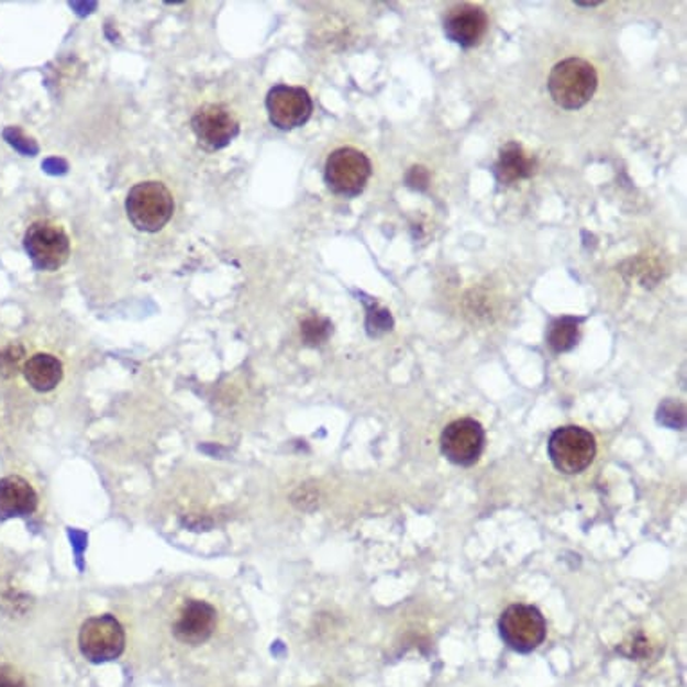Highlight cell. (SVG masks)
<instances>
[{
    "instance_id": "cell-1",
    "label": "cell",
    "mask_w": 687,
    "mask_h": 687,
    "mask_svg": "<svg viewBox=\"0 0 687 687\" xmlns=\"http://www.w3.org/2000/svg\"><path fill=\"white\" fill-rule=\"evenodd\" d=\"M547 89L554 103L562 109L579 110L596 95L598 73L585 59L567 58L554 65Z\"/></svg>"
},
{
    "instance_id": "cell-2",
    "label": "cell",
    "mask_w": 687,
    "mask_h": 687,
    "mask_svg": "<svg viewBox=\"0 0 687 687\" xmlns=\"http://www.w3.org/2000/svg\"><path fill=\"white\" fill-rule=\"evenodd\" d=\"M175 213L174 195L163 182L148 180L130 189L126 214L141 233H158Z\"/></svg>"
},
{
    "instance_id": "cell-3",
    "label": "cell",
    "mask_w": 687,
    "mask_h": 687,
    "mask_svg": "<svg viewBox=\"0 0 687 687\" xmlns=\"http://www.w3.org/2000/svg\"><path fill=\"white\" fill-rule=\"evenodd\" d=\"M24 248L36 270L56 273L69 262L70 240L56 223L40 220L25 231Z\"/></svg>"
},
{
    "instance_id": "cell-4",
    "label": "cell",
    "mask_w": 687,
    "mask_h": 687,
    "mask_svg": "<svg viewBox=\"0 0 687 687\" xmlns=\"http://www.w3.org/2000/svg\"><path fill=\"white\" fill-rule=\"evenodd\" d=\"M596 440L581 426H559L547 443L551 461L562 474H581L592 465L596 457Z\"/></svg>"
},
{
    "instance_id": "cell-5",
    "label": "cell",
    "mask_w": 687,
    "mask_h": 687,
    "mask_svg": "<svg viewBox=\"0 0 687 687\" xmlns=\"http://www.w3.org/2000/svg\"><path fill=\"white\" fill-rule=\"evenodd\" d=\"M372 160L361 149L339 148L330 154L324 166V180L333 193L353 198L366 189L372 178Z\"/></svg>"
},
{
    "instance_id": "cell-6",
    "label": "cell",
    "mask_w": 687,
    "mask_h": 687,
    "mask_svg": "<svg viewBox=\"0 0 687 687\" xmlns=\"http://www.w3.org/2000/svg\"><path fill=\"white\" fill-rule=\"evenodd\" d=\"M79 652L89 663L104 664L121 657L124 652V630L110 613L85 621L79 630Z\"/></svg>"
},
{
    "instance_id": "cell-7",
    "label": "cell",
    "mask_w": 687,
    "mask_h": 687,
    "mask_svg": "<svg viewBox=\"0 0 687 687\" xmlns=\"http://www.w3.org/2000/svg\"><path fill=\"white\" fill-rule=\"evenodd\" d=\"M500 638L511 650L531 653L544 643L547 623L536 607L511 605L499 619Z\"/></svg>"
},
{
    "instance_id": "cell-8",
    "label": "cell",
    "mask_w": 687,
    "mask_h": 687,
    "mask_svg": "<svg viewBox=\"0 0 687 687\" xmlns=\"http://www.w3.org/2000/svg\"><path fill=\"white\" fill-rule=\"evenodd\" d=\"M191 129L198 146L206 152H218L233 143L240 134V121L228 104H202L191 119Z\"/></svg>"
},
{
    "instance_id": "cell-9",
    "label": "cell",
    "mask_w": 687,
    "mask_h": 687,
    "mask_svg": "<svg viewBox=\"0 0 687 687\" xmlns=\"http://www.w3.org/2000/svg\"><path fill=\"white\" fill-rule=\"evenodd\" d=\"M267 112L276 129L290 132L312 118L313 101L302 87L276 85L267 96Z\"/></svg>"
},
{
    "instance_id": "cell-10",
    "label": "cell",
    "mask_w": 687,
    "mask_h": 687,
    "mask_svg": "<svg viewBox=\"0 0 687 687\" xmlns=\"http://www.w3.org/2000/svg\"><path fill=\"white\" fill-rule=\"evenodd\" d=\"M485 429L472 418L452 421L441 434V452L457 466L475 465L485 451Z\"/></svg>"
},
{
    "instance_id": "cell-11",
    "label": "cell",
    "mask_w": 687,
    "mask_h": 687,
    "mask_svg": "<svg viewBox=\"0 0 687 687\" xmlns=\"http://www.w3.org/2000/svg\"><path fill=\"white\" fill-rule=\"evenodd\" d=\"M217 623L218 612L213 605L200 599H189L182 605L171 630L178 643L200 646L211 639L217 630Z\"/></svg>"
},
{
    "instance_id": "cell-12",
    "label": "cell",
    "mask_w": 687,
    "mask_h": 687,
    "mask_svg": "<svg viewBox=\"0 0 687 687\" xmlns=\"http://www.w3.org/2000/svg\"><path fill=\"white\" fill-rule=\"evenodd\" d=\"M488 24L490 20L480 5L461 4L446 13L443 30H445L446 38L452 40L463 49H470L485 38Z\"/></svg>"
},
{
    "instance_id": "cell-13",
    "label": "cell",
    "mask_w": 687,
    "mask_h": 687,
    "mask_svg": "<svg viewBox=\"0 0 687 687\" xmlns=\"http://www.w3.org/2000/svg\"><path fill=\"white\" fill-rule=\"evenodd\" d=\"M38 506V495L22 477L0 479V519H24Z\"/></svg>"
},
{
    "instance_id": "cell-14",
    "label": "cell",
    "mask_w": 687,
    "mask_h": 687,
    "mask_svg": "<svg viewBox=\"0 0 687 687\" xmlns=\"http://www.w3.org/2000/svg\"><path fill=\"white\" fill-rule=\"evenodd\" d=\"M536 171V158L525 154L519 143H508L500 148L499 158L494 166V175L497 182L502 186L513 184L533 177Z\"/></svg>"
},
{
    "instance_id": "cell-15",
    "label": "cell",
    "mask_w": 687,
    "mask_h": 687,
    "mask_svg": "<svg viewBox=\"0 0 687 687\" xmlns=\"http://www.w3.org/2000/svg\"><path fill=\"white\" fill-rule=\"evenodd\" d=\"M24 376L35 391L49 392L56 389L64 378V366L49 353H36L25 362Z\"/></svg>"
},
{
    "instance_id": "cell-16",
    "label": "cell",
    "mask_w": 687,
    "mask_h": 687,
    "mask_svg": "<svg viewBox=\"0 0 687 687\" xmlns=\"http://www.w3.org/2000/svg\"><path fill=\"white\" fill-rule=\"evenodd\" d=\"M584 319L579 317H558L554 319L547 330V344L554 353H567L578 346L579 324Z\"/></svg>"
},
{
    "instance_id": "cell-17",
    "label": "cell",
    "mask_w": 687,
    "mask_h": 687,
    "mask_svg": "<svg viewBox=\"0 0 687 687\" xmlns=\"http://www.w3.org/2000/svg\"><path fill=\"white\" fill-rule=\"evenodd\" d=\"M333 324L324 317L312 315L304 319L301 324L302 341L308 346H321L332 336Z\"/></svg>"
},
{
    "instance_id": "cell-18",
    "label": "cell",
    "mask_w": 687,
    "mask_h": 687,
    "mask_svg": "<svg viewBox=\"0 0 687 687\" xmlns=\"http://www.w3.org/2000/svg\"><path fill=\"white\" fill-rule=\"evenodd\" d=\"M658 423L683 431L686 425V407L677 400H666L661 403L657 411Z\"/></svg>"
},
{
    "instance_id": "cell-19",
    "label": "cell",
    "mask_w": 687,
    "mask_h": 687,
    "mask_svg": "<svg viewBox=\"0 0 687 687\" xmlns=\"http://www.w3.org/2000/svg\"><path fill=\"white\" fill-rule=\"evenodd\" d=\"M392 324L395 321H392L391 312L372 302V307L367 308V333L372 336H380L381 333L391 332Z\"/></svg>"
},
{
    "instance_id": "cell-20",
    "label": "cell",
    "mask_w": 687,
    "mask_h": 687,
    "mask_svg": "<svg viewBox=\"0 0 687 687\" xmlns=\"http://www.w3.org/2000/svg\"><path fill=\"white\" fill-rule=\"evenodd\" d=\"M24 347L11 344L0 352V376L13 378L19 373L20 362L24 358Z\"/></svg>"
},
{
    "instance_id": "cell-21",
    "label": "cell",
    "mask_w": 687,
    "mask_h": 687,
    "mask_svg": "<svg viewBox=\"0 0 687 687\" xmlns=\"http://www.w3.org/2000/svg\"><path fill=\"white\" fill-rule=\"evenodd\" d=\"M407 188L414 189V191H425L431 184V171L425 166H412L406 175Z\"/></svg>"
},
{
    "instance_id": "cell-22",
    "label": "cell",
    "mask_w": 687,
    "mask_h": 687,
    "mask_svg": "<svg viewBox=\"0 0 687 687\" xmlns=\"http://www.w3.org/2000/svg\"><path fill=\"white\" fill-rule=\"evenodd\" d=\"M0 687H27L19 669L10 664H0Z\"/></svg>"
},
{
    "instance_id": "cell-23",
    "label": "cell",
    "mask_w": 687,
    "mask_h": 687,
    "mask_svg": "<svg viewBox=\"0 0 687 687\" xmlns=\"http://www.w3.org/2000/svg\"><path fill=\"white\" fill-rule=\"evenodd\" d=\"M4 135L20 152H24V146H22V144H25V148H27L30 155L36 154V146L33 144V141H31V138H22V132H20L19 129H8Z\"/></svg>"
}]
</instances>
